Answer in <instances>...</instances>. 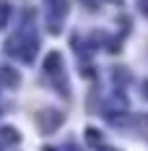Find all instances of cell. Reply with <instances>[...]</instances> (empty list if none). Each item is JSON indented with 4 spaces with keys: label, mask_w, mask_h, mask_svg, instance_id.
<instances>
[{
    "label": "cell",
    "mask_w": 148,
    "mask_h": 151,
    "mask_svg": "<svg viewBox=\"0 0 148 151\" xmlns=\"http://www.w3.org/2000/svg\"><path fill=\"white\" fill-rule=\"evenodd\" d=\"M44 151H55V149H49V146H47V149H44Z\"/></svg>",
    "instance_id": "obj_6"
},
{
    "label": "cell",
    "mask_w": 148,
    "mask_h": 151,
    "mask_svg": "<svg viewBox=\"0 0 148 151\" xmlns=\"http://www.w3.org/2000/svg\"><path fill=\"white\" fill-rule=\"evenodd\" d=\"M0 81H5V83H18V73L16 70H8V68H0Z\"/></svg>",
    "instance_id": "obj_4"
},
{
    "label": "cell",
    "mask_w": 148,
    "mask_h": 151,
    "mask_svg": "<svg viewBox=\"0 0 148 151\" xmlns=\"http://www.w3.org/2000/svg\"><path fill=\"white\" fill-rule=\"evenodd\" d=\"M44 70L49 76H60V73H62V58H60V52H49V55H47Z\"/></svg>",
    "instance_id": "obj_3"
},
{
    "label": "cell",
    "mask_w": 148,
    "mask_h": 151,
    "mask_svg": "<svg viewBox=\"0 0 148 151\" xmlns=\"http://www.w3.org/2000/svg\"><path fill=\"white\" fill-rule=\"evenodd\" d=\"M36 45H39L36 34H29L26 29H21L18 34H13V37L8 39V47H5V50H8V55L31 63V60H34V55H36Z\"/></svg>",
    "instance_id": "obj_1"
},
{
    "label": "cell",
    "mask_w": 148,
    "mask_h": 151,
    "mask_svg": "<svg viewBox=\"0 0 148 151\" xmlns=\"http://www.w3.org/2000/svg\"><path fill=\"white\" fill-rule=\"evenodd\" d=\"M143 11H146V13H148V0H143Z\"/></svg>",
    "instance_id": "obj_5"
},
{
    "label": "cell",
    "mask_w": 148,
    "mask_h": 151,
    "mask_svg": "<svg viewBox=\"0 0 148 151\" xmlns=\"http://www.w3.org/2000/svg\"><path fill=\"white\" fill-rule=\"evenodd\" d=\"M60 122H62V115H60V112H42V115H39L42 133H52V130L57 128Z\"/></svg>",
    "instance_id": "obj_2"
}]
</instances>
